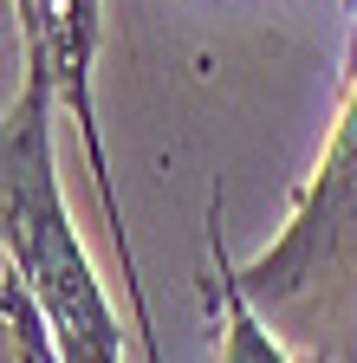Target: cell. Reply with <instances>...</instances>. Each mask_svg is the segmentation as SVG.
<instances>
[{
    "label": "cell",
    "mask_w": 357,
    "mask_h": 363,
    "mask_svg": "<svg viewBox=\"0 0 357 363\" xmlns=\"http://www.w3.org/2000/svg\"><path fill=\"white\" fill-rule=\"evenodd\" d=\"M53 111L59 84L46 72V52L20 45V91L0 111V266H13L20 286L39 298L65 363H123L117 311L59 189Z\"/></svg>",
    "instance_id": "obj_1"
},
{
    "label": "cell",
    "mask_w": 357,
    "mask_h": 363,
    "mask_svg": "<svg viewBox=\"0 0 357 363\" xmlns=\"http://www.w3.org/2000/svg\"><path fill=\"white\" fill-rule=\"evenodd\" d=\"M253 311L305 363H357V13L331 136L286 208L273 247L241 266Z\"/></svg>",
    "instance_id": "obj_2"
},
{
    "label": "cell",
    "mask_w": 357,
    "mask_h": 363,
    "mask_svg": "<svg viewBox=\"0 0 357 363\" xmlns=\"http://www.w3.org/2000/svg\"><path fill=\"white\" fill-rule=\"evenodd\" d=\"M98 39H104V0H26L20 7V45H39L46 52V72L59 84V104L78 123V143H84V169H92V189L104 208V234L117 247V272H123V292L137 305V331L150 363H163L156 331H150V305H143V272L137 253H130V227L117 208V182H111V156H104V123H98V98H92V78H98Z\"/></svg>",
    "instance_id": "obj_3"
},
{
    "label": "cell",
    "mask_w": 357,
    "mask_h": 363,
    "mask_svg": "<svg viewBox=\"0 0 357 363\" xmlns=\"http://www.w3.org/2000/svg\"><path fill=\"white\" fill-rule=\"evenodd\" d=\"M208 298H214V363H292V350L273 337V325L253 311L241 266L228 259V240H221V182L208 189Z\"/></svg>",
    "instance_id": "obj_4"
},
{
    "label": "cell",
    "mask_w": 357,
    "mask_h": 363,
    "mask_svg": "<svg viewBox=\"0 0 357 363\" xmlns=\"http://www.w3.org/2000/svg\"><path fill=\"white\" fill-rule=\"evenodd\" d=\"M0 363H65L46 311L20 286L13 266H0Z\"/></svg>",
    "instance_id": "obj_5"
},
{
    "label": "cell",
    "mask_w": 357,
    "mask_h": 363,
    "mask_svg": "<svg viewBox=\"0 0 357 363\" xmlns=\"http://www.w3.org/2000/svg\"><path fill=\"white\" fill-rule=\"evenodd\" d=\"M7 7H13V20H20V7H26V0H7Z\"/></svg>",
    "instance_id": "obj_6"
},
{
    "label": "cell",
    "mask_w": 357,
    "mask_h": 363,
    "mask_svg": "<svg viewBox=\"0 0 357 363\" xmlns=\"http://www.w3.org/2000/svg\"><path fill=\"white\" fill-rule=\"evenodd\" d=\"M344 13H357V0H344Z\"/></svg>",
    "instance_id": "obj_7"
}]
</instances>
